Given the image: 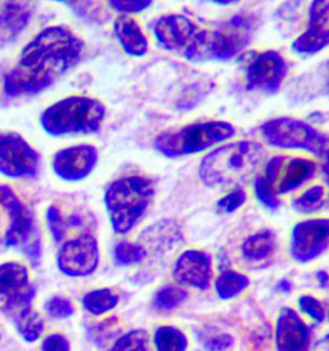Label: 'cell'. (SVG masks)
<instances>
[{"mask_svg":"<svg viewBox=\"0 0 329 351\" xmlns=\"http://www.w3.org/2000/svg\"><path fill=\"white\" fill-rule=\"evenodd\" d=\"M274 246L276 236L267 229L247 238L242 246V252L248 260H264L273 254Z\"/></svg>","mask_w":329,"mask_h":351,"instance_id":"23","label":"cell"},{"mask_svg":"<svg viewBox=\"0 0 329 351\" xmlns=\"http://www.w3.org/2000/svg\"><path fill=\"white\" fill-rule=\"evenodd\" d=\"M280 289L288 292V291L291 289V285H289V282H287V280H282V282H280Z\"/></svg>","mask_w":329,"mask_h":351,"instance_id":"41","label":"cell"},{"mask_svg":"<svg viewBox=\"0 0 329 351\" xmlns=\"http://www.w3.org/2000/svg\"><path fill=\"white\" fill-rule=\"evenodd\" d=\"M249 286V279L236 270H226L216 279L215 289L219 298L233 299Z\"/></svg>","mask_w":329,"mask_h":351,"instance_id":"24","label":"cell"},{"mask_svg":"<svg viewBox=\"0 0 329 351\" xmlns=\"http://www.w3.org/2000/svg\"><path fill=\"white\" fill-rule=\"evenodd\" d=\"M233 345V339L228 333H221L217 335L215 337L210 339L205 343L206 350L207 351H224Z\"/></svg>","mask_w":329,"mask_h":351,"instance_id":"37","label":"cell"},{"mask_svg":"<svg viewBox=\"0 0 329 351\" xmlns=\"http://www.w3.org/2000/svg\"><path fill=\"white\" fill-rule=\"evenodd\" d=\"M246 192L241 188L236 186L233 192H230L229 195L223 197L219 202H217V210L226 214L234 213L239 207L242 206L246 202Z\"/></svg>","mask_w":329,"mask_h":351,"instance_id":"31","label":"cell"},{"mask_svg":"<svg viewBox=\"0 0 329 351\" xmlns=\"http://www.w3.org/2000/svg\"><path fill=\"white\" fill-rule=\"evenodd\" d=\"M40 156L16 132L0 130V173L8 178L36 176Z\"/></svg>","mask_w":329,"mask_h":351,"instance_id":"10","label":"cell"},{"mask_svg":"<svg viewBox=\"0 0 329 351\" xmlns=\"http://www.w3.org/2000/svg\"><path fill=\"white\" fill-rule=\"evenodd\" d=\"M147 252L143 246L130 243V242H120L114 248V258L120 265H132L141 263L145 258Z\"/></svg>","mask_w":329,"mask_h":351,"instance_id":"30","label":"cell"},{"mask_svg":"<svg viewBox=\"0 0 329 351\" xmlns=\"http://www.w3.org/2000/svg\"><path fill=\"white\" fill-rule=\"evenodd\" d=\"M45 310L51 317L63 319V318H69L70 315H72L75 309H73L70 300L57 296V298H53L47 302Z\"/></svg>","mask_w":329,"mask_h":351,"instance_id":"32","label":"cell"},{"mask_svg":"<svg viewBox=\"0 0 329 351\" xmlns=\"http://www.w3.org/2000/svg\"><path fill=\"white\" fill-rule=\"evenodd\" d=\"M261 130L269 145L279 148L306 149L320 158H329L328 136L319 133L304 121L282 117L267 121Z\"/></svg>","mask_w":329,"mask_h":351,"instance_id":"7","label":"cell"},{"mask_svg":"<svg viewBox=\"0 0 329 351\" xmlns=\"http://www.w3.org/2000/svg\"><path fill=\"white\" fill-rule=\"evenodd\" d=\"M48 226L54 241L61 242L62 238L64 236V223L57 207L51 206L48 210Z\"/></svg>","mask_w":329,"mask_h":351,"instance_id":"35","label":"cell"},{"mask_svg":"<svg viewBox=\"0 0 329 351\" xmlns=\"http://www.w3.org/2000/svg\"><path fill=\"white\" fill-rule=\"evenodd\" d=\"M82 302L88 311H90L94 315H101L106 311L112 310L117 305L119 296L114 295L111 289H95L89 292L84 298Z\"/></svg>","mask_w":329,"mask_h":351,"instance_id":"26","label":"cell"},{"mask_svg":"<svg viewBox=\"0 0 329 351\" xmlns=\"http://www.w3.org/2000/svg\"><path fill=\"white\" fill-rule=\"evenodd\" d=\"M186 299L188 293L184 289H178L174 286H166L156 293L154 299V309L158 311H170L180 306Z\"/></svg>","mask_w":329,"mask_h":351,"instance_id":"27","label":"cell"},{"mask_svg":"<svg viewBox=\"0 0 329 351\" xmlns=\"http://www.w3.org/2000/svg\"><path fill=\"white\" fill-rule=\"evenodd\" d=\"M110 4L114 11L129 14L147 10L152 4V0H110Z\"/></svg>","mask_w":329,"mask_h":351,"instance_id":"34","label":"cell"},{"mask_svg":"<svg viewBox=\"0 0 329 351\" xmlns=\"http://www.w3.org/2000/svg\"><path fill=\"white\" fill-rule=\"evenodd\" d=\"M324 188L320 186H313L304 195L292 202V207L300 214H313L319 211L324 205Z\"/></svg>","mask_w":329,"mask_h":351,"instance_id":"28","label":"cell"},{"mask_svg":"<svg viewBox=\"0 0 329 351\" xmlns=\"http://www.w3.org/2000/svg\"><path fill=\"white\" fill-rule=\"evenodd\" d=\"M41 351H70V343L62 335H51L42 341Z\"/></svg>","mask_w":329,"mask_h":351,"instance_id":"36","label":"cell"},{"mask_svg":"<svg viewBox=\"0 0 329 351\" xmlns=\"http://www.w3.org/2000/svg\"><path fill=\"white\" fill-rule=\"evenodd\" d=\"M35 10V0H3L0 5V45L14 42Z\"/></svg>","mask_w":329,"mask_h":351,"instance_id":"19","label":"cell"},{"mask_svg":"<svg viewBox=\"0 0 329 351\" xmlns=\"http://www.w3.org/2000/svg\"><path fill=\"white\" fill-rule=\"evenodd\" d=\"M286 76V63L273 51L256 56L247 69V88L276 93Z\"/></svg>","mask_w":329,"mask_h":351,"instance_id":"15","label":"cell"},{"mask_svg":"<svg viewBox=\"0 0 329 351\" xmlns=\"http://www.w3.org/2000/svg\"><path fill=\"white\" fill-rule=\"evenodd\" d=\"M173 276L182 285L205 291L212 278V258L202 250H186L176 260Z\"/></svg>","mask_w":329,"mask_h":351,"instance_id":"17","label":"cell"},{"mask_svg":"<svg viewBox=\"0 0 329 351\" xmlns=\"http://www.w3.org/2000/svg\"><path fill=\"white\" fill-rule=\"evenodd\" d=\"M276 342L278 351H308L310 349L308 326L295 310L286 308L279 314Z\"/></svg>","mask_w":329,"mask_h":351,"instance_id":"18","label":"cell"},{"mask_svg":"<svg viewBox=\"0 0 329 351\" xmlns=\"http://www.w3.org/2000/svg\"><path fill=\"white\" fill-rule=\"evenodd\" d=\"M323 174H324L326 182H327V184L329 186V158L326 160V162H324V165H323Z\"/></svg>","mask_w":329,"mask_h":351,"instance_id":"39","label":"cell"},{"mask_svg":"<svg viewBox=\"0 0 329 351\" xmlns=\"http://www.w3.org/2000/svg\"><path fill=\"white\" fill-rule=\"evenodd\" d=\"M201 29L184 16H162L154 26V34L164 49L186 56L193 48Z\"/></svg>","mask_w":329,"mask_h":351,"instance_id":"13","label":"cell"},{"mask_svg":"<svg viewBox=\"0 0 329 351\" xmlns=\"http://www.w3.org/2000/svg\"><path fill=\"white\" fill-rule=\"evenodd\" d=\"M264 158V148L251 141L223 145L204 157L199 176L207 186H236L246 182Z\"/></svg>","mask_w":329,"mask_h":351,"instance_id":"2","label":"cell"},{"mask_svg":"<svg viewBox=\"0 0 329 351\" xmlns=\"http://www.w3.org/2000/svg\"><path fill=\"white\" fill-rule=\"evenodd\" d=\"M329 45V0H314L308 11V30L292 48L301 54H315Z\"/></svg>","mask_w":329,"mask_h":351,"instance_id":"16","label":"cell"},{"mask_svg":"<svg viewBox=\"0 0 329 351\" xmlns=\"http://www.w3.org/2000/svg\"><path fill=\"white\" fill-rule=\"evenodd\" d=\"M114 34L127 54L141 57L148 52V40L139 23L132 17L120 16L114 21Z\"/></svg>","mask_w":329,"mask_h":351,"instance_id":"21","label":"cell"},{"mask_svg":"<svg viewBox=\"0 0 329 351\" xmlns=\"http://www.w3.org/2000/svg\"><path fill=\"white\" fill-rule=\"evenodd\" d=\"M327 340H329V337H328V339H327Z\"/></svg>","mask_w":329,"mask_h":351,"instance_id":"43","label":"cell"},{"mask_svg":"<svg viewBox=\"0 0 329 351\" xmlns=\"http://www.w3.org/2000/svg\"><path fill=\"white\" fill-rule=\"evenodd\" d=\"M328 86H329V82H328Z\"/></svg>","mask_w":329,"mask_h":351,"instance_id":"44","label":"cell"},{"mask_svg":"<svg viewBox=\"0 0 329 351\" xmlns=\"http://www.w3.org/2000/svg\"><path fill=\"white\" fill-rule=\"evenodd\" d=\"M57 1H66V0H57Z\"/></svg>","mask_w":329,"mask_h":351,"instance_id":"42","label":"cell"},{"mask_svg":"<svg viewBox=\"0 0 329 351\" xmlns=\"http://www.w3.org/2000/svg\"><path fill=\"white\" fill-rule=\"evenodd\" d=\"M0 205L7 210L10 217L5 245L21 248L29 258L36 260L40 255V243L36 237V229L30 211L7 186H0Z\"/></svg>","mask_w":329,"mask_h":351,"instance_id":"9","label":"cell"},{"mask_svg":"<svg viewBox=\"0 0 329 351\" xmlns=\"http://www.w3.org/2000/svg\"><path fill=\"white\" fill-rule=\"evenodd\" d=\"M249 40V27L241 17L233 19L221 30H201L192 51L189 61L229 60L234 57Z\"/></svg>","mask_w":329,"mask_h":351,"instance_id":"8","label":"cell"},{"mask_svg":"<svg viewBox=\"0 0 329 351\" xmlns=\"http://www.w3.org/2000/svg\"><path fill=\"white\" fill-rule=\"evenodd\" d=\"M236 134L234 126L224 121H210L186 125L174 133H164L156 138L154 145L166 157L193 155L226 141Z\"/></svg>","mask_w":329,"mask_h":351,"instance_id":"6","label":"cell"},{"mask_svg":"<svg viewBox=\"0 0 329 351\" xmlns=\"http://www.w3.org/2000/svg\"><path fill=\"white\" fill-rule=\"evenodd\" d=\"M84 43L71 30L51 26L41 30L21 52L7 73L4 90L10 97H29L45 90L79 61Z\"/></svg>","mask_w":329,"mask_h":351,"instance_id":"1","label":"cell"},{"mask_svg":"<svg viewBox=\"0 0 329 351\" xmlns=\"http://www.w3.org/2000/svg\"><path fill=\"white\" fill-rule=\"evenodd\" d=\"M99 263V248L97 239L90 234H82L64 243L58 254V268L71 277L92 274Z\"/></svg>","mask_w":329,"mask_h":351,"instance_id":"12","label":"cell"},{"mask_svg":"<svg viewBox=\"0 0 329 351\" xmlns=\"http://www.w3.org/2000/svg\"><path fill=\"white\" fill-rule=\"evenodd\" d=\"M154 195V183L147 178L129 176L113 182L104 196L113 230L119 234L130 232L143 217Z\"/></svg>","mask_w":329,"mask_h":351,"instance_id":"4","label":"cell"},{"mask_svg":"<svg viewBox=\"0 0 329 351\" xmlns=\"http://www.w3.org/2000/svg\"><path fill=\"white\" fill-rule=\"evenodd\" d=\"M317 278H318L320 285H321L323 287H327V286H328L329 277L326 271H319L318 274H317Z\"/></svg>","mask_w":329,"mask_h":351,"instance_id":"38","label":"cell"},{"mask_svg":"<svg viewBox=\"0 0 329 351\" xmlns=\"http://www.w3.org/2000/svg\"><path fill=\"white\" fill-rule=\"evenodd\" d=\"M97 161L98 151L94 145H73L54 155L53 170L63 180L79 182L92 173Z\"/></svg>","mask_w":329,"mask_h":351,"instance_id":"14","label":"cell"},{"mask_svg":"<svg viewBox=\"0 0 329 351\" xmlns=\"http://www.w3.org/2000/svg\"><path fill=\"white\" fill-rule=\"evenodd\" d=\"M111 351H152L149 336L144 330H130L117 340Z\"/></svg>","mask_w":329,"mask_h":351,"instance_id":"29","label":"cell"},{"mask_svg":"<svg viewBox=\"0 0 329 351\" xmlns=\"http://www.w3.org/2000/svg\"><path fill=\"white\" fill-rule=\"evenodd\" d=\"M154 346L157 351H185L188 340L182 330L171 326H162L154 333Z\"/></svg>","mask_w":329,"mask_h":351,"instance_id":"25","label":"cell"},{"mask_svg":"<svg viewBox=\"0 0 329 351\" xmlns=\"http://www.w3.org/2000/svg\"><path fill=\"white\" fill-rule=\"evenodd\" d=\"M106 117V107L94 98L73 95L48 107L40 117L41 128L53 136L97 133Z\"/></svg>","mask_w":329,"mask_h":351,"instance_id":"3","label":"cell"},{"mask_svg":"<svg viewBox=\"0 0 329 351\" xmlns=\"http://www.w3.org/2000/svg\"><path fill=\"white\" fill-rule=\"evenodd\" d=\"M208 1H212V3H215V4H220V5H229V4L236 3L238 0H208Z\"/></svg>","mask_w":329,"mask_h":351,"instance_id":"40","label":"cell"},{"mask_svg":"<svg viewBox=\"0 0 329 351\" xmlns=\"http://www.w3.org/2000/svg\"><path fill=\"white\" fill-rule=\"evenodd\" d=\"M35 293L29 283V271L19 263H5L0 265V295L19 296Z\"/></svg>","mask_w":329,"mask_h":351,"instance_id":"22","label":"cell"},{"mask_svg":"<svg viewBox=\"0 0 329 351\" xmlns=\"http://www.w3.org/2000/svg\"><path fill=\"white\" fill-rule=\"evenodd\" d=\"M317 170V165L305 158L276 157L269 164L264 176L255 182V192L258 201L270 210L280 205L278 195L288 193L308 182Z\"/></svg>","mask_w":329,"mask_h":351,"instance_id":"5","label":"cell"},{"mask_svg":"<svg viewBox=\"0 0 329 351\" xmlns=\"http://www.w3.org/2000/svg\"><path fill=\"white\" fill-rule=\"evenodd\" d=\"M298 305H300V309L306 313L313 319L317 320L318 323H321L324 320L326 317L324 306L318 299L313 296H301L298 299Z\"/></svg>","mask_w":329,"mask_h":351,"instance_id":"33","label":"cell"},{"mask_svg":"<svg viewBox=\"0 0 329 351\" xmlns=\"http://www.w3.org/2000/svg\"><path fill=\"white\" fill-rule=\"evenodd\" d=\"M34 296L35 293L8 298V302L4 306V313L13 320L21 336L27 342L38 340L44 330L40 315L31 306Z\"/></svg>","mask_w":329,"mask_h":351,"instance_id":"20","label":"cell"},{"mask_svg":"<svg viewBox=\"0 0 329 351\" xmlns=\"http://www.w3.org/2000/svg\"><path fill=\"white\" fill-rule=\"evenodd\" d=\"M329 246V219H308L292 230L291 255L298 263L320 256Z\"/></svg>","mask_w":329,"mask_h":351,"instance_id":"11","label":"cell"}]
</instances>
